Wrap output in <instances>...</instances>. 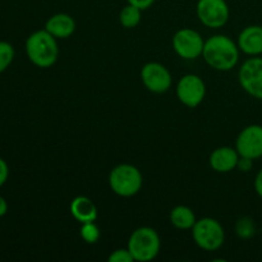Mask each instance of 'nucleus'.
Segmentation results:
<instances>
[{"mask_svg":"<svg viewBox=\"0 0 262 262\" xmlns=\"http://www.w3.org/2000/svg\"><path fill=\"white\" fill-rule=\"evenodd\" d=\"M128 4L135 5V7L140 8L141 10H146L148 8L152 7V4L155 3V0H127Z\"/></svg>","mask_w":262,"mask_h":262,"instance_id":"b1692460","label":"nucleus"},{"mask_svg":"<svg viewBox=\"0 0 262 262\" xmlns=\"http://www.w3.org/2000/svg\"><path fill=\"white\" fill-rule=\"evenodd\" d=\"M237 45L242 53L250 56L262 54V26L252 25L242 30L238 36Z\"/></svg>","mask_w":262,"mask_h":262,"instance_id":"f8f14e48","label":"nucleus"},{"mask_svg":"<svg viewBox=\"0 0 262 262\" xmlns=\"http://www.w3.org/2000/svg\"><path fill=\"white\" fill-rule=\"evenodd\" d=\"M234 229L235 234L238 237L242 238V239H250V238H252L256 234L257 227H256V223L252 217L243 216L238 219V222L235 223Z\"/></svg>","mask_w":262,"mask_h":262,"instance_id":"a211bd4d","label":"nucleus"},{"mask_svg":"<svg viewBox=\"0 0 262 262\" xmlns=\"http://www.w3.org/2000/svg\"><path fill=\"white\" fill-rule=\"evenodd\" d=\"M45 30L56 38H68L76 31V22L73 17L67 13H58L49 18L45 23Z\"/></svg>","mask_w":262,"mask_h":262,"instance_id":"4468645a","label":"nucleus"},{"mask_svg":"<svg viewBox=\"0 0 262 262\" xmlns=\"http://www.w3.org/2000/svg\"><path fill=\"white\" fill-rule=\"evenodd\" d=\"M200 22L209 28H220L229 19V7L225 0H199L196 7Z\"/></svg>","mask_w":262,"mask_h":262,"instance_id":"0eeeda50","label":"nucleus"},{"mask_svg":"<svg viewBox=\"0 0 262 262\" xmlns=\"http://www.w3.org/2000/svg\"><path fill=\"white\" fill-rule=\"evenodd\" d=\"M238 160H239V154L235 148L229 146H223L217 147L211 152L209 158L210 166L212 170L217 173H229L237 168Z\"/></svg>","mask_w":262,"mask_h":262,"instance_id":"ddd939ff","label":"nucleus"},{"mask_svg":"<svg viewBox=\"0 0 262 262\" xmlns=\"http://www.w3.org/2000/svg\"><path fill=\"white\" fill-rule=\"evenodd\" d=\"M235 150L239 156L252 160L262 158V125L251 124L241 130L235 141Z\"/></svg>","mask_w":262,"mask_h":262,"instance_id":"9b49d317","label":"nucleus"},{"mask_svg":"<svg viewBox=\"0 0 262 262\" xmlns=\"http://www.w3.org/2000/svg\"><path fill=\"white\" fill-rule=\"evenodd\" d=\"M239 84L250 96L262 100V58L247 59L238 72Z\"/></svg>","mask_w":262,"mask_h":262,"instance_id":"6e6552de","label":"nucleus"},{"mask_svg":"<svg viewBox=\"0 0 262 262\" xmlns=\"http://www.w3.org/2000/svg\"><path fill=\"white\" fill-rule=\"evenodd\" d=\"M143 184L140 169L130 164L117 165L109 176V186L120 197H133L141 191Z\"/></svg>","mask_w":262,"mask_h":262,"instance_id":"20e7f679","label":"nucleus"},{"mask_svg":"<svg viewBox=\"0 0 262 262\" xmlns=\"http://www.w3.org/2000/svg\"><path fill=\"white\" fill-rule=\"evenodd\" d=\"M169 219H170L173 227L181 230L192 229L197 222L193 210L188 206H184V205H179V206L174 207L170 211Z\"/></svg>","mask_w":262,"mask_h":262,"instance_id":"dca6fc26","label":"nucleus"},{"mask_svg":"<svg viewBox=\"0 0 262 262\" xmlns=\"http://www.w3.org/2000/svg\"><path fill=\"white\" fill-rule=\"evenodd\" d=\"M8 178H9V166L4 159L0 158V187L7 183Z\"/></svg>","mask_w":262,"mask_h":262,"instance_id":"4be33fe9","label":"nucleus"},{"mask_svg":"<svg viewBox=\"0 0 262 262\" xmlns=\"http://www.w3.org/2000/svg\"><path fill=\"white\" fill-rule=\"evenodd\" d=\"M79 234H81L82 239L86 243H89V245H94V243L99 242L100 237H101L100 228L95 224V222L83 223V224H81Z\"/></svg>","mask_w":262,"mask_h":262,"instance_id":"aec40b11","label":"nucleus"},{"mask_svg":"<svg viewBox=\"0 0 262 262\" xmlns=\"http://www.w3.org/2000/svg\"><path fill=\"white\" fill-rule=\"evenodd\" d=\"M141 79L146 89L154 94H164L171 87V74L165 66L158 61H151L143 66Z\"/></svg>","mask_w":262,"mask_h":262,"instance_id":"9d476101","label":"nucleus"},{"mask_svg":"<svg viewBox=\"0 0 262 262\" xmlns=\"http://www.w3.org/2000/svg\"><path fill=\"white\" fill-rule=\"evenodd\" d=\"M239 48L225 35H214L205 41L204 56L207 66L220 72L232 71L239 60Z\"/></svg>","mask_w":262,"mask_h":262,"instance_id":"f257e3e1","label":"nucleus"},{"mask_svg":"<svg viewBox=\"0 0 262 262\" xmlns=\"http://www.w3.org/2000/svg\"><path fill=\"white\" fill-rule=\"evenodd\" d=\"M171 43L177 55L186 60H193L202 55L205 41L196 30L182 28L173 36Z\"/></svg>","mask_w":262,"mask_h":262,"instance_id":"423d86ee","label":"nucleus"},{"mask_svg":"<svg viewBox=\"0 0 262 262\" xmlns=\"http://www.w3.org/2000/svg\"><path fill=\"white\" fill-rule=\"evenodd\" d=\"M8 212V202L3 196H0V217L7 215Z\"/></svg>","mask_w":262,"mask_h":262,"instance_id":"a878e982","label":"nucleus"},{"mask_svg":"<svg viewBox=\"0 0 262 262\" xmlns=\"http://www.w3.org/2000/svg\"><path fill=\"white\" fill-rule=\"evenodd\" d=\"M107 260H109V262H133L135 261L128 248H119V250H115L114 252L109 256Z\"/></svg>","mask_w":262,"mask_h":262,"instance_id":"412c9836","label":"nucleus"},{"mask_svg":"<svg viewBox=\"0 0 262 262\" xmlns=\"http://www.w3.org/2000/svg\"><path fill=\"white\" fill-rule=\"evenodd\" d=\"M71 214L79 224L83 223L96 222L99 212H97L96 205L94 204L91 199L86 196H77L74 197L73 201L71 202Z\"/></svg>","mask_w":262,"mask_h":262,"instance_id":"2eb2a0df","label":"nucleus"},{"mask_svg":"<svg viewBox=\"0 0 262 262\" xmlns=\"http://www.w3.org/2000/svg\"><path fill=\"white\" fill-rule=\"evenodd\" d=\"M58 38L43 30L35 31L26 40V54L33 66L38 68H50L58 61Z\"/></svg>","mask_w":262,"mask_h":262,"instance_id":"f03ea898","label":"nucleus"},{"mask_svg":"<svg viewBox=\"0 0 262 262\" xmlns=\"http://www.w3.org/2000/svg\"><path fill=\"white\" fill-rule=\"evenodd\" d=\"M161 242L158 232L150 227H141L130 234L127 248L133 260L148 262L156 258L160 252Z\"/></svg>","mask_w":262,"mask_h":262,"instance_id":"7ed1b4c3","label":"nucleus"},{"mask_svg":"<svg viewBox=\"0 0 262 262\" xmlns=\"http://www.w3.org/2000/svg\"><path fill=\"white\" fill-rule=\"evenodd\" d=\"M141 18H142V10L135 5H125L119 14V22L124 28H135L140 25Z\"/></svg>","mask_w":262,"mask_h":262,"instance_id":"f3484780","label":"nucleus"},{"mask_svg":"<svg viewBox=\"0 0 262 262\" xmlns=\"http://www.w3.org/2000/svg\"><path fill=\"white\" fill-rule=\"evenodd\" d=\"M237 168L239 169L241 171H245V173H247V171L252 170L253 160H252V159H250V158H245V156H239V160H238Z\"/></svg>","mask_w":262,"mask_h":262,"instance_id":"5701e85b","label":"nucleus"},{"mask_svg":"<svg viewBox=\"0 0 262 262\" xmlns=\"http://www.w3.org/2000/svg\"><path fill=\"white\" fill-rule=\"evenodd\" d=\"M255 191L262 199V169L258 171L255 178Z\"/></svg>","mask_w":262,"mask_h":262,"instance_id":"393cba45","label":"nucleus"},{"mask_svg":"<svg viewBox=\"0 0 262 262\" xmlns=\"http://www.w3.org/2000/svg\"><path fill=\"white\" fill-rule=\"evenodd\" d=\"M192 237L196 245L205 251L219 250L225 242L224 228L212 217L197 220L192 228Z\"/></svg>","mask_w":262,"mask_h":262,"instance_id":"39448f33","label":"nucleus"},{"mask_svg":"<svg viewBox=\"0 0 262 262\" xmlns=\"http://www.w3.org/2000/svg\"><path fill=\"white\" fill-rule=\"evenodd\" d=\"M15 51L12 43L8 41H0V74L7 71L14 60Z\"/></svg>","mask_w":262,"mask_h":262,"instance_id":"6ab92c4d","label":"nucleus"},{"mask_svg":"<svg viewBox=\"0 0 262 262\" xmlns=\"http://www.w3.org/2000/svg\"><path fill=\"white\" fill-rule=\"evenodd\" d=\"M206 96V84L196 74H186L177 84V97L187 107H197Z\"/></svg>","mask_w":262,"mask_h":262,"instance_id":"1a4fd4ad","label":"nucleus"}]
</instances>
